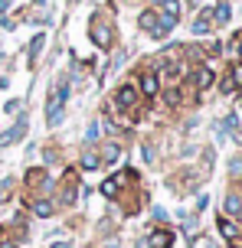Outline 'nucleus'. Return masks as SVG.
I'll list each match as a JSON object with an SVG mask.
<instances>
[{
	"mask_svg": "<svg viewBox=\"0 0 242 248\" xmlns=\"http://www.w3.org/2000/svg\"><path fill=\"white\" fill-rule=\"evenodd\" d=\"M98 134H102V131H98V124H92L89 131H85V140H89V144H92V140H95V137H98Z\"/></svg>",
	"mask_w": 242,
	"mask_h": 248,
	"instance_id": "nucleus-23",
	"label": "nucleus"
},
{
	"mask_svg": "<svg viewBox=\"0 0 242 248\" xmlns=\"http://www.w3.org/2000/svg\"><path fill=\"white\" fill-rule=\"evenodd\" d=\"M157 7H161V13L164 16H174V20H180V0H154Z\"/></svg>",
	"mask_w": 242,
	"mask_h": 248,
	"instance_id": "nucleus-13",
	"label": "nucleus"
},
{
	"mask_svg": "<svg viewBox=\"0 0 242 248\" xmlns=\"http://www.w3.org/2000/svg\"><path fill=\"white\" fill-rule=\"evenodd\" d=\"M174 26H177V20L161 13V16H157V26L151 30V36H154V39H164V36H170V30H174Z\"/></svg>",
	"mask_w": 242,
	"mask_h": 248,
	"instance_id": "nucleus-6",
	"label": "nucleus"
},
{
	"mask_svg": "<svg viewBox=\"0 0 242 248\" xmlns=\"http://www.w3.org/2000/svg\"><path fill=\"white\" fill-rule=\"evenodd\" d=\"M65 98H69V82H59V88L52 92V98H49V105H46V124L49 127H56V124L63 121V105H65Z\"/></svg>",
	"mask_w": 242,
	"mask_h": 248,
	"instance_id": "nucleus-1",
	"label": "nucleus"
},
{
	"mask_svg": "<svg viewBox=\"0 0 242 248\" xmlns=\"http://www.w3.org/2000/svg\"><path fill=\"white\" fill-rule=\"evenodd\" d=\"M138 98H141V95H138V88H134V85H121L115 92V105L121 108V111H131V108L138 105Z\"/></svg>",
	"mask_w": 242,
	"mask_h": 248,
	"instance_id": "nucleus-3",
	"label": "nucleus"
},
{
	"mask_svg": "<svg viewBox=\"0 0 242 248\" xmlns=\"http://www.w3.org/2000/svg\"><path fill=\"white\" fill-rule=\"evenodd\" d=\"M157 92H161V82H157V75H154V72H144V75H141V95L154 98Z\"/></svg>",
	"mask_w": 242,
	"mask_h": 248,
	"instance_id": "nucleus-10",
	"label": "nucleus"
},
{
	"mask_svg": "<svg viewBox=\"0 0 242 248\" xmlns=\"http://www.w3.org/2000/svg\"><path fill=\"white\" fill-rule=\"evenodd\" d=\"M131 180H138V173H134V170H121V173H115L112 180H105V183H102V196L115 199L118 189H121L125 183H131Z\"/></svg>",
	"mask_w": 242,
	"mask_h": 248,
	"instance_id": "nucleus-2",
	"label": "nucleus"
},
{
	"mask_svg": "<svg viewBox=\"0 0 242 248\" xmlns=\"http://www.w3.org/2000/svg\"><path fill=\"white\" fill-rule=\"evenodd\" d=\"M167 101H170V105H180V92H177V88H174V92H167Z\"/></svg>",
	"mask_w": 242,
	"mask_h": 248,
	"instance_id": "nucleus-26",
	"label": "nucleus"
},
{
	"mask_svg": "<svg viewBox=\"0 0 242 248\" xmlns=\"http://www.w3.org/2000/svg\"><path fill=\"white\" fill-rule=\"evenodd\" d=\"M33 212H36L39 219H49V216H52L56 209H52V202H49V199H36V202H33Z\"/></svg>",
	"mask_w": 242,
	"mask_h": 248,
	"instance_id": "nucleus-14",
	"label": "nucleus"
},
{
	"mask_svg": "<svg viewBox=\"0 0 242 248\" xmlns=\"http://www.w3.org/2000/svg\"><path fill=\"white\" fill-rule=\"evenodd\" d=\"M219 88H223V92H226V95H232V92H236V88H239V78H236V72H226V78H223V82H219Z\"/></svg>",
	"mask_w": 242,
	"mask_h": 248,
	"instance_id": "nucleus-15",
	"label": "nucleus"
},
{
	"mask_svg": "<svg viewBox=\"0 0 242 248\" xmlns=\"http://www.w3.org/2000/svg\"><path fill=\"white\" fill-rule=\"evenodd\" d=\"M210 30H213V10L200 13V16H196V23H193V33H196V36H206Z\"/></svg>",
	"mask_w": 242,
	"mask_h": 248,
	"instance_id": "nucleus-12",
	"label": "nucleus"
},
{
	"mask_svg": "<svg viewBox=\"0 0 242 248\" xmlns=\"http://www.w3.org/2000/svg\"><path fill=\"white\" fill-rule=\"evenodd\" d=\"M76 173H65V193H63V199H59V202H63V206H76V199H79V189H76Z\"/></svg>",
	"mask_w": 242,
	"mask_h": 248,
	"instance_id": "nucleus-7",
	"label": "nucleus"
},
{
	"mask_svg": "<svg viewBox=\"0 0 242 248\" xmlns=\"http://www.w3.org/2000/svg\"><path fill=\"white\" fill-rule=\"evenodd\" d=\"M43 46H46V36H43V33H36V36H33V43H30V59H36L39 52H43Z\"/></svg>",
	"mask_w": 242,
	"mask_h": 248,
	"instance_id": "nucleus-17",
	"label": "nucleus"
},
{
	"mask_svg": "<svg viewBox=\"0 0 242 248\" xmlns=\"http://www.w3.org/2000/svg\"><path fill=\"white\" fill-rule=\"evenodd\" d=\"M118 157H121V147L118 144H108L105 154H102V160H108V163H118Z\"/></svg>",
	"mask_w": 242,
	"mask_h": 248,
	"instance_id": "nucleus-21",
	"label": "nucleus"
},
{
	"mask_svg": "<svg viewBox=\"0 0 242 248\" xmlns=\"http://www.w3.org/2000/svg\"><path fill=\"white\" fill-rule=\"evenodd\" d=\"M92 43H95L98 49H108V43H112V30H105L102 23H92Z\"/></svg>",
	"mask_w": 242,
	"mask_h": 248,
	"instance_id": "nucleus-9",
	"label": "nucleus"
},
{
	"mask_svg": "<svg viewBox=\"0 0 242 248\" xmlns=\"http://www.w3.org/2000/svg\"><path fill=\"white\" fill-rule=\"evenodd\" d=\"M161 72L167 75V78H177V72H180V65L174 59H161Z\"/></svg>",
	"mask_w": 242,
	"mask_h": 248,
	"instance_id": "nucleus-18",
	"label": "nucleus"
},
{
	"mask_svg": "<svg viewBox=\"0 0 242 248\" xmlns=\"http://www.w3.org/2000/svg\"><path fill=\"white\" fill-rule=\"evenodd\" d=\"M170 242H174V235L167 229H154L151 238H147V248H170Z\"/></svg>",
	"mask_w": 242,
	"mask_h": 248,
	"instance_id": "nucleus-11",
	"label": "nucleus"
},
{
	"mask_svg": "<svg viewBox=\"0 0 242 248\" xmlns=\"http://www.w3.org/2000/svg\"><path fill=\"white\" fill-rule=\"evenodd\" d=\"M154 26H157V13H154V10H144V13H141V30H147V33H151Z\"/></svg>",
	"mask_w": 242,
	"mask_h": 248,
	"instance_id": "nucleus-16",
	"label": "nucleus"
},
{
	"mask_svg": "<svg viewBox=\"0 0 242 248\" xmlns=\"http://www.w3.org/2000/svg\"><path fill=\"white\" fill-rule=\"evenodd\" d=\"M213 16H216L219 23H229V16H232V10H229V3H219L216 10H213Z\"/></svg>",
	"mask_w": 242,
	"mask_h": 248,
	"instance_id": "nucleus-22",
	"label": "nucleus"
},
{
	"mask_svg": "<svg viewBox=\"0 0 242 248\" xmlns=\"http://www.w3.org/2000/svg\"><path fill=\"white\" fill-rule=\"evenodd\" d=\"M0 248H16V238H10V235H0Z\"/></svg>",
	"mask_w": 242,
	"mask_h": 248,
	"instance_id": "nucleus-24",
	"label": "nucleus"
},
{
	"mask_svg": "<svg viewBox=\"0 0 242 248\" xmlns=\"http://www.w3.org/2000/svg\"><path fill=\"white\" fill-rule=\"evenodd\" d=\"M7 7H10V0H0V10H7Z\"/></svg>",
	"mask_w": 242,
	"mask_h": 248,
	"instance_id": "nucleus-27",
	"label": "nucleus"
},
{
	"mask_svg": "<svg viewBox=\"0 0 242 248\" xmlns=\"http://www.w3.org/2000/svg\"><path fill=\"white\" fill-rule=\"evenodd\" d=\"M239 209H242V199L236 196V193H229V196H226V216H236Z\"/></svg>",
	"mask_w": 242,
	"mask_h": 248,
	"instance_id": "nucleus-19",
	"label": "nucleus"
},
{
	"mask_svg": "<svg viewBox=\"0 0 242 248\" xmlns=\"http://www.w3.org/2000/svg\"><path fill=\"white\" fill-rule=\"evenodd\" d=\"M229 170H232V173H236V176H239V173H242V157H236V160H232V163H229Z\"/></svg>",
	"mask_w": 242,
	"mask_h": 248,
	"instance_id": "nucleus-25",
	"label": "nucleus"
},
{
	"mask_svg": "<svg viewBox=\"0 0 242 248\" xmlns=\"http://www.w3.org/2000/svg\"><path fill=\"white\" fill-rule=\"evenodd\" d=\"M98 167H102V157L98 154H85L82 157V170H98Z\"/></svg>",
	"mask_w": 242,
	"mask_h": 248,
	"instance_id": "nucleus-20",
	"label": "nucleus"
},
{
	"mask_svg": "<svg viewBox=\"0 0 242 248\" xmlns=\"http://www.w3.org/2000/svg\"><path fill=\"white\" fill-rule=\"evenodd\" d=\"M23 134H26V118H20L7 134H0V147H7V144H13V140H20Z\"/></svg>",
	"mask_w": 242,
	"mask_h": 248,
	"instance_id": "nucleus-8",
	"label": "nucleus"
},
{
	"mask_svg": "<svg viewBox=\"0 0 242 248\" xmlns=\"http://www.w3.org/2000/svg\"><path fill=\"white\" fill-rule=\"evenodd\" d=\"M219 232H223V238H226V242H229V245H239V225L232 222L229 216H219Z\"/></svg>",
	"mask_w": 242,
	"mask_h": 248,
	"instance_id": "nucleus-4",
	"label": "nucleus"
},
{
	"mask_svg": "<svg viewBox=\"0 0 242 248\" xmlns=\"http://www.w3.org/2000/svg\"><path fill=\"white\" fill-rule=\"evenodd\" d=\"M210 85H213V69H210V65H196V72H193V88H196V92H206Z\"/></svg>",
	"mask_w": 242,
	"mask_h": 248,
	"instance_id": "nucleus-5",
	"label": "nucleus"
}]
</instances>
